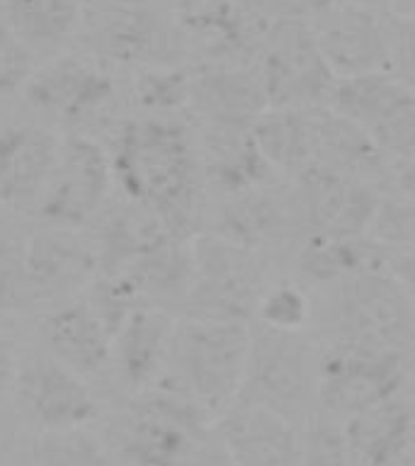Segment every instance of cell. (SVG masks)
Returning <instances> with one entry per match:
<instances>
[{
	"mask_svg": "<svg viewBox=\"0 0 415 466\" xmlns=\"http://www.w3.org/2000/svg\"><path fill=\"white\" fill-rule=\"evenodd\" d=\"M124 199L151 211L175 238L195 231L202 202V160L187 129L167 116L124 124L109 153Z\"/></svg>",
	"mask_w": 415,
	"mask_h": 466,
	"instance_id": "cell-1",
	"label": "cell"
},
{
	"mask_svg": "<svg viewBox=\"0 0 415 466\" xmlns=\"http://www.w3.org/2000/svg\"><path fill=\"white\" fill-rule=\"evenodd\" d=\"M250 335L248 320L185 316L175 323L158 386L202 408L211 420H218L238 399Z\"/></svg>",
	"mask_w": 415,
	"mask_h": 466,
	"instance_id": "cell-2",
	"label": "cell"
},
{
	"mask_svg": "<svg viewBox=\"0 0 415 466\" xmlns=\"http://www.w3.org/2000/svg\"><path fill=\"white\" fill-rule=\"evenodd\" d=\"M202 408L160 386L131 393L107 425L116 466H187L214 435Z\"/></svg>",
	"mask_w": 415,
	"mask_h": 466,
	"instance_id": "cell-3",
	"label": "cell"
},
{
	"mask_svg": "<svg viewBox=\"0 0 415 466\" xmlns=\"http://www.w3.org/2000/svg\"><path fill=\"white\" fill-rule=\"evenodd\" d=\"M316 362L304 330L258 326L250 335L246 377L236 403L268 408L297 422L316 400Z\"/></svg>",
	"mask_w": 415,
	"mask_h": 466,
	"instance_id": "cell-4",
	"label": "cell"
},
{
	"mask_svg": "<svg viewBox=\"0 0 415 466\" xmlns=\"http://www.w3.org/2000/svg\"><path fill=\"white\" fill-rule=\"evenodd\" d=\"M258 78L269 107H326L333 93V68L328 66L309 20L279 15L260 39Z\"/></svg>",
	"mask_w": 415,
	"mask_h": 466,
	"instance_id": "cell-5",
	"label": "cell"
},
{
	"mask_svg": "<svg viewBox=\"0 0 415 466\" xmlns=\"http://www.w3.org/2000/svg\"><path fill=\"white\" fill-rule=\"evenodd\" d=\"M192 248V282L187 316L195 319L248 320L255 316L262 289L255 250L226 240L217 233L199 236Z\"/></svg>",
	"mask_w": 415,
	"mask_h": 466,
	"instance_id": "cell-6",
	"label": "cell"
},
{
	"mask_svg": "<svg viewBox=\"0 0 415 466\" xmlns=\"http://www.w3.org/2000/svg\"><path fill=\"white\" fill-rule=\"evenodd\" d=\"M403 381L406 367L399 350L335 340L316 362V403L348 420L396 399Z\"/></svg>",
	"mask_w": 415,
	"mask_h": 466,
	"instance_id": "cell-7",
	"label": "cell"
},
{
	"mask_svg": "<svg viewBox=\"0 0 415 466\" xmlns=\"http://www.w3.org/2000/svg\"><path fill=\"white\" fill-rule=\"evenodd\" d=\"M328 107L359 127L396 166L415 160V90L391 73H367L335 83Z\"/></svg>",
	"mask_w": 415,
	"mask_h": 466,
	"instance_id": "cell-8",
	"label": "cell"
},
{
	"mask_svg": "<svg viewBox=\"0 0 415 466\" xmlns=\"http://www.w3.org/2000/svg\"><path fill=\"white\" fill-rule=\"evenodd\" d=\"M112 185L109 153L93 138L68 137L35 209L44 226L78 231L100 217Z\"/></svg>",
	"mask_w": 415,
	"mask_h": 466,
	"instance_id": "cell-9",
	"label": "cell"
},
{
	"mask_svg": "<svg viewBox=\"0 0 415 466\" xmlns=\"http://www.w3.org/2000/svg\"><path fill=\"white\" fill-rule=\"evenodd\" d=\"M413 309L389 269H367L338 284L330 309L335 340L399 350L413 328Z\"/></svg>",
	"mask_w": 415,
	"mask_h": 466,
	"instance_id": "cell-10",
	"label": "cell"
},
{
	"mask_svg": "<svg viewBox=\"0 0 415 466\" xmlns=\"http://www.w3.org/2000/svg\"><path fill=\"white\" fill-rule=\"evenodd\" d=\"M13 391L22 418L36 432L87 428L100 415V403L87 379L46 350L20 357Z\"/></svg>",
	"mask_w": 415,
	"mask_h": 466,
	"instance_id": "cell-11",
	"label": "cell"
},
{
	"mask_svg": "<svg viewBox=\"0 0 415 466\" xmlns=\"http://www.w3.org/2000/svg\"><path fill=\"white\" fill-rule=\"evenodd\" d=\"M381 189L355 175L316 167L297 180V209L309 233L357 238L367 236Z\"/></svg>",
	"mask_w": 415,
	"mask_h": 466,
	"instance_id": "cell-12",
	"label": "cell"
},
{
	"mask_svg": "<svg viewBox=\"0 0 415 466\" xmlns=\"http://www.w3.org/2000/svg\"><path fill=\"white\" fill-rule=\"evenodd\" d=\"M386 15L389 13H374L369 7L340 0L311 20L316 42L335 78L389 73L391 42Z\"/></svg>",
	"mask_w": 415,
	"mask_h": 466,
	"instance_id": "cell-13",
	"label": "cell"
},
{
	"mask_svg": "<svg viewBox=\"0 0 415 466\" xmlns=\"http://www.w3.org/2000/svg\"><path fill=\"white\" fill-rule=\"evenodd\" d=\"M25 95L36 112L64 124H78L112 100L115 83L86 58L61 56L29 76Z\"/></svg>",
	"mask_w": 415,
	"mask_h": 466,
	"instance_id": "cell-14",
	"label": "cell"
},
{
	"mask_svg": "<svg viewBox=\"0 0 415 466\" xmlns=\"http://www.w3.org/2000/svg\"><path fill=\"white\" fill-rule=\"evenodd\" d=\"M27 272L35 301H73L100 275V258L93 243L78 231L46 226L27 238Z\"/></svg>",
	"mask_w": 415,
	"mask_h": 466,
	"instance_id": "cell-15",
	"label": "cell"
},
{
	"mask_svg": "<svg viewBox=\"0 0 415 466\" xmlns=\"http://www.w3.org/2000/svg\"><path fill=\"white\" fill-rule=\"evenodd\" d=\"M217 435L233 466H299L304 444L297 422L248 403H233L218 418Z\"/></svg>",
	"mask_w": 415,
	"mask_h": 466,
	"instance_id": "cell-16",
	"label": "cell"
},
{
	"mask_svg": "<svg viewBox=\"0 0 415 466\" xmlns=\"http://www.w3.org/2000/svg\"><path fill=\"white\" fill-rule=\"evenodd\" d=\"M61 151L54 131L36 124H15L0 131V204L36 207L49 185Z\"/></svg>",
	"mask_w": 415,
	"mask_h": 466,
	"instance_id": "cell-17",
	"label": "cell"
},
{
	"mask_svg": "<svg viewBox=\"0 0 415 466\" xmlns=\"http://www.w3.org/2000/svg\"><path fill=\"white\" fill-rule=\"evenodd\" d=\"M175 323L177 320L173 313L144 306L131 313L115 333L109 370L131 393L158 386L170 352Z\"/></svg>",
	"mask_w": 415,
	"mask_h": 466,
	"instance_id": "cell-18",
	"label": "cell"
},
{
	"mask_svg": "<svg viewBox=\"0 0 415 466\" xmlns=\"http://www.w3.org/2000/svg\"><path fill=\"white\" fill-rule=\"evenodd\" d=\"M46 352L80 377H100L112 367V333L86 299H73L42 323Z\"/></svg>",
	"mask_w": 415,
	"mask_h": 466,
	"instance_id": "cell-19",
	"label": "cell"
},
{
	"mask_svg": "<svg viewBox=\"0 0 415 466\" xmlns=\"http://www.w3.org/2000/svg\"><path fill=\"white\" fill-rule=\"evenodd\" d=\"M415 415L400 396L349 415L342 437L355 466H396L413 442Z\"/></svg>",
	"mask_w": 415,
	"mask_h": 466,
	"instance_id": "cell-20",
	"label": "cell"
},
{
	"mask_svg": "<svg viewBox=\"0 0 415 466\" xmlns=\"http://www.w3.org/2000/svg\"><path fill=\"white\" fill-rule=\"evenodd\" d=\"M316 109L268 107L250 127L258 151L277 175H301L319 166V137H316Z\"/></svg>",
	"mask_w": 415,
	"mask_h": 466,
	"instance_id": "cell-21",
	"label": "cell"
},
{
	"mask_svg": "<svg viewBox=\"0 0 415 466\" xmlns=\"http://www.w3.org/2000/svg\"><path fill=\"white\" fill-rule=\"evenodd\" d=\"M189 100L207 116L209 131H250L269 107L258 76L236 68H217L192 80Z\"/></svg>",
	"mask_w": 415,
	"mask_h": 466,
	"instance_id": "cell-22",
	"label": "cell"
},
{
	"mask_svg": "<svg viewBox=\"0 0 415 466\" xmlns=\"http://www.w3.org/2000/svg\"><path fill=\"white\" fill-rule=\"evenodd\" d=\"M297 265L301 275L313 282L340 284L367 269L386 268V250L371 243L367 236L340 238V236L309 233L299 250Z\"/></svg>",
	"mask_w": 415,
	"mask_h": 466,
	"instance_id": "cell-23",
	"label": "cell"
},
{
	"mask_svg": "<svg viewBox=\"0 0 415 466\" xmlns=\"http://www.w3.org/2000/svg\"><path fill=\"white\" fill-rule=\"evenodd\" d=\"M0 17L35 51H54L78 27V0H0Z\"/></svg>",
	"mask_w": 415,
	"mask_h": 466,
	"instance_id": "cell-24",
	"label": "cell"
},
{
	"mask_svg": "<svg viewBox=\"0 0 415 466\" xmlns=\"http://www.w3.org/2000/svg\"><path fill=\"white\" fill-rule=\"evenodd\" d=\"M25 461L27 466H116L107 442L90 428L36 432Z\"/></svg>",
	"mask_w": 415,
	"mask_h": 466,
	"instance_id": "cell-25",
	"label": "cell"
},
{
	"mask_svg": "<svg viewBox=\"0 0 415 466\" xmlns=\"http://www.w3.org/2000/svg\"><path fill=\"white\" fill-rule=\"evenodd\" d=\"M367 238L386 253L415 250V202L399 187L381 192Z\"/></svg>",
	"mask_w": 415,
	"mask_h": 466,
	"instance_id": "cell-26",
	"label": "cell"
},
{
	"mask_svg": "<svg viewBox=\"0 0 415 466\" xmlns=\"http://www.w3.org/2000/svg\"><path fill=\"white\" fill-rule=\"evenodd\" d=\"M35 301L27 272V240L0 226V313H17Z\"/></svg>",
	"mask_w": 415,
	"mask_h": 466,
	"instance_id": "cell-27",
	"label": "cell"
},
{
	"mask_svg": "<svg viewBox=\"0 0 415 466\" xmlns=\"http://www.w3.org/2000/svg\"><path fill=\"white\" fill-rule=\"evenodd\" d=\"M309 311L311 309H309V299L304 297V291L291 284H279L275 289H265L260 304L255 309V316L262 326L279 328V330H304Z\"/></svg>",
	"mask_w": 415,
	"mask_h": 466,
	"instance_id": "cell-28",
	"label": "cell"
},
{
	"mask_svg": "<svg viewBox=\"0 0 415 466\" xmlns=\"http://www.w3.org/2000/svg\"><path fill=\"white\" fill-rule=\"evenodd\" d=\"M192 80L180 71H148L137 83L138 102L153 112H167L189 100Z\"/></svg>",
	"mask_w": 415,
	"mask_h": 466,
	"instance_id": "cell-29",
	"label": "cell"
},
{
	"mask_svg": "<svg viewBox=\"0 0 415 466\" xmlns=\"http://www.w3.org/2000/svg\"><path fill=\"white\" fill-rule=\"evenodd\" d=\"M299 466H355V461L349 457L348 444H345V437H342V430H338L330 422L311 425L304 432Z\"/></svg>",
	"mask_w": 415,
	"mask_h": 466,
	"instance_id": "cell-30",
	"label": "cell"
},
{
	"mask_svg": "<svg viewBox=\"0 0 415 466\" xmlns=\"http://www.w3.org/2000/svg\"><path fill=\"white\" fill-rule=\"evenodd\" d=\"M32 51L17 39L13 29L0 17V97L27 86L32 76Z\"/></svg>",
	"mask_w": 415,
	"mask_h": 466,
	"instance_id": "cell-31",
	"label": "cell"
},
{
	"mask_svg": "<svg viewBox=\"0 0 415 466\" xmlns=\"http://www.w3.org/2000/svg\"><path fill=\"white\" fill-rule=\"evenodd\" d=\"M386 22L391 42L389 73L415 90V17L393 13L386 15Z\"/></svg>",
	"mask_w": 415,
	"mask_h": 466,
	"instance_id": "cell-32",
	"label": "cell"
},
{
	"mask_svg": "<svg viewBox=\"0 0 415 466\" xmlns=\"http://www.w3.org/2000/svg\"><path fill=\"white\" fill-rule=\"evenodd\" d=\"M386 269L415 304V250L386 253Z\"/></svg>",
	"mask_w": 415,
	"mask_h": 466,
	"instance_id": "cell-33",
	"label": "cell"
},
{
	"mask_svg": "<svg viewBox=\"0 0 415 466\" xmlns=\"http://www.w3.org/2000/svg\"><path fill=\"white\" fill-rule=\"evenodd\" d=\"M17 364H20V357L15 352V345L5 338H0V403L13 391Z\"/></svg>",
	"mask_w": 415,
	"mask_h": 466,
	"instance_id": "cell-34",
	"label": "cell"
},
{
	"mask_svg": "<svg viewBox=\"0 0 415 466\" xmlns=\"http://www.w3.org/2000/svg\"><path fill=\"white\" fill-rule=\"evenodd\" d=\"M282 7V15H291V17H301V20H316L319 15L340 3V0H277Z\"/></svg>",
	"mask_w": 415,
	"mask_h": 466,
	"instance_id": "cell-35",
	"label": "cell"
},
{
	"mask_svg": "<svg viewBox=\"0 0 415 466\" xmlns=\"http://www.w3.org/2000/svg\"><path fill=\"white\" fill-rule=\"evenodd\" d=\"M187 466H233V461L228 459V454H226L224 444L218 440L217 430H214V435L209 437V442L204 444L202 450H199V454H197Z\"/></svg>",
	"mask_w": 415,
	"mask_h": 466,
	"instance_id": "cell-36",
	"label": "cell"
},
{
	"mask_svg": "<svg viewBox=\"0 0 415 466\" xmlns=\"http://www.w3.org/2000/svg\"><path fill=\"white\" fill-rule=\"evenodd\" d=\"M396 187L415 202V160L413 163H408V166L399 167V175H396Z\"/></svg>",
	"mask_w": 415,
	"mask_h": 466,
	"instance_id": "cell-37",
	"label": "cell"
},
{
	"mask_svg": "<svg viewBox=\"0 0 415 466\" xmlns=\"http://www.w3.org/2000/svg\"><path fill=\"white\" fill-rule=\"evenodd\" d=\"M349 3L369 7V10H374V13H386V10H391L393 7V0H349Z\"/></svg>",
	"mask_w": 415,
	"mask_h": 466,
	"instance_id": "cell-38",
	"label": "cell"
},
{
	"mask_svg": "<svg viewBox=\"0 0 415 466\" xmlns=\"http://www.w3.org/2000/svg\"><path fill=\"white\" fill-rule=\"evenodd\" d=\"M393 10H396V15L415 17V0H393Z\"/></svg>",
	"mask_w": 415,
	"mask_h": 466,
	"instance_id": "cell-39",
	"label": "cell"
},
{
	"mask_svg": "<svg viewBox=\"0 0 415 466\" xmlns=\"http://www.w3.org/2000/svg\"><path fill=\"white\" fill-rule=\"evenodd\" d=\"M0 466H27V461H22V464H15L13 459H7L5 454H0Z\"/></svg>",
	"mask_w": 415,
	"mask_h": 466,
	"instance_id": "cell-40",
	"label": "cell"
}]
</instances>
